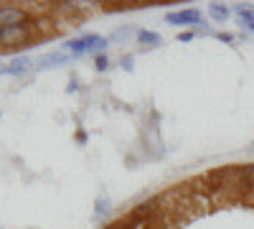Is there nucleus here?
Wrapping results in <instances>:
<instances>
[{
    "mask_svg": "<svg viewBox=\"0 0 254 229\" xmlns=\"http://www.w3.org/2000/svg\"><path fill=\"white\" fill-rule=\"evenodd\" d=\"M110 212H112V199L107 194L97 196L94 199V217L97 219H104V217H110Z\"/></svg>",
    "mask_w": 254,
    "mask_h": 229,
    "instance_id": "nucleus-11",
    "label": "nucleus"
},
{
    "mask_svg": "<svg viewBox=\"0 0 254 229\" xmlns=\"http://www.w3.org/2000/svg\"><path fill=\"white\" fill-rule=\"evenodd\" d=\"M76 143H81V145L87 143V133H84V130H79V133H76Z\"/></svg>",
    "mask_w": 254,
    "mask_h": 229,
    "instance_id": "nucleus-17",
    "label": "nucleus"
},
{
    "mask_svg": "<svg viewBox=\"0 0 254 229\" xmlns=\"http://www.w3.org/2000/svg\"><path fill=\"white\" fill-rule=\"evenodd\" d=\"M165 23H171V26H190V31H193V28L203 26L206 20H203V13L198 8H186V10H178V13H168Z\"/></svg>",
    "mask_w": 254,
    "mask_h": 229,
    "instance_id": "nucleus-3",
    "label": "nucleus"
},
{
    "mask_svg": "<svg viewBox=\"0 0 254 229\" xmlns=\"http://www.w3.org/2000/svg\"><path fill=\"white\" fill-rule=\"evenodd\" d=\"M110 38L107 36H99V33H84L79 38H71L66 41V44L61 46V51L71 54L74 59L84 56V54H104V49H107Z\"/></svg>",
    "mask_w": 254,
    "mask_h": 229,
    "instance_id": "nucleus-1",
    "label": "nucleus"
},
{
    "mask_svg": "<svg viewBox=\"0 0 254 229\" xmlns=\"http://www.w3.org/2000/svg\"><path fill=\"white\" fill-rule=\"evenodd\" d=\"M94 69L97 72H107L110 69V56L107 54H97L94 56Z\"/></svg>",
    "mask_w": 254,
    "mask_h": 229,
    "instance_id": "nucleus-13",
    "label": "nucleus"
},
{
    "mask_svg": "<svg viewBox=\"0 0 254 229\" xmlns=\"http://www.w3.org/2000/svg\"><path fill=\"white\" fill-rule=\"evenodd\" d=\"M33 59L31 56H15L8 64H0V76H26L33 69Z\"/></svg>",
    "mask_w": 254,
    "mask_h": 229,
    "instance_id": "nucleus-5",
    "label": "nucleus"
},
{
    "mask_svg": "<svg viewBox=\"0 0 254 229\" xmlns=\"http://www.w3.org/2000/svg\"><path fill=\"white\" fill-rule=\"evenodd\" d=\"M237 186L244 194H254V163L237 171Z\"/></svg>",
    "mask_w": 254,
    "mask_h": 229,
    "instance_id": "nucleus-7",
    "label": "nucleus"
},
{
    "mask_svg": "<svg viewBox=\"0 0 254 229\" xmlns=\"http://www.w3.org/2000/svg\"><path fill=\"white\" fill-rule=\"evenodd\" d=\"M135 38L140 41L142 46H147V49H153V46H160V44H163V36L155 33V31H147V28H137Z\"/></svg>",
    "mask_w": 254,
    "mask_h": 229,
    "instance_id": "nucleus-9",
    "label": "nucleus"
},
{
    "mask_svg": "<svg viewBox=\"0 0 254 229\" xmlns=\"http://www.w3.org/2000/svg\"><path fill=\"white\" fill-rule=\"evenodd\" d=\"M252 148H254V140H252Z\"/></svg>",
    "mask_w": 254,
    "mask_h": 229,
    "instance_id": "nucleus-18",
    "label": "nucleus"
},
{
    "mask_svg": "<svg viewBox=\"0 0 254 229\" xmlns=\"http://www.w3.org/2000/svg\"><path fill=\"white\" fill-rule=\"evenodd\" d=\"M36 38V26L31 23H20L10 28H0V49H15V46H26Z\"/></svg>",
    "mask_w": 254,
    "mask_h": 229,
    "instance_id": "nucleus-2",
    "label": "nucleus"
},
{
    "mask_svg": "<svg viewBox=\"0 0 254 229\" xmlns=\"http://www.w3.org/2000/svg\"><path fill=\"white\" fill-rule=\"evenodd\" d=\"M231 15V10L224 5V3H208V18L216 20V23H226Z\"/></svg>",
    "mask_w": 254,
    "mask_h": 229,
    "instance_id": "nucleus-12",
    "label": "nucleus"
},
{
    "mask_svg": "<svg viewBox=\"0 0 254 229\" xmlns=\"http://www.w3.org/2000/svg\"><path fill=\"white\" fill-rule=\"evenodd\" d=\"M176 38L181 41V44H188V41H193V38H196V33H193V31H181Z\"/></svg>",
    "mask_w": 254,
    "mask_h": 229,
    "instance_id": "nucleus-15",
    "label": "nucleus"
},
{
    "mask_svg": "<svg viewBox=\"0 0 254 229\" xmlns=\"http://www.w3.org/2000/svg\"><path fill=\"white\" fill-rule=\"evenodd\" d=\"M234 15L239 18V23L242 26H252L254 23V3H237L234 5Z\"/></svg>",
    "mask_w": 254,
    "mask_h": 229,
    "instance_id": "nucleus-8",
    "label": "nucleus"
},
{
    "mask_svg": "<svg viewBox=\"0 0 254 229\" xmlns=\"http://www.w3.org/2000/svg\"><path fill=\"white\" fill-rule=\"evenodd\" d=\"M137 33V28H132V26H122V28H115L107 38H110V44H127L132 36Z\"/></svg>",
    "mask_w": 254,
    "mask_h": 229,
    "instance_id": "nucleus-10",
    "label": "nucleus"
},
{
    "mask_svg": "<svg viewBox=\"0 0 254 229\" xmlns=\"http://www.w3.org/2000/svg\"><path fill=\"white\" fill-rule=\"evenodd\" d=\"M20 23H31V13L18 5H0V28H10Z\"/></svg>",
    "mask_w": 254,
    "mask_h": 229,
    "instance_id": "nucleus-4",
    "label": "nucleus"
},
{
    "mask_svg": "<svg viewBox=\"0 0 254 229\" xmlns=\"http://www.w3.org/2000/svg\"><path fill=\"white\" fill-rule=\"evenodd\" d=\"M132 64H135V56H132V54H125V56L120 59V67H122L125 72H132V69H135Z\"/></svg>",
    "mask_w": 254,
    "mask_h": 229,
    "instance_id": "nucleus-14",
    "label": "nucleus"
},
{
    "mask_svg": "<svg viewBox=\"0 0 254 229\" xmlns=\"http://www.w3.org/2000/svg\"><path fill=\"white\" fill-rule=\"evenodd\" d=\"M71 61H74V56H71V54H66V51H51V54L38 56L36 69H41V72H51V69H59V67L71 64Z\"/></svg>",
    "mask_w": 254,
    "mask_h": 229,
    "instance_id": "nucleus-6",
    "label": "nucleus"
},
{
    "mask_svg": "<svg viewBox=\"0 0 254 229\" xmlns=\"http://www.w3.org/2000/svg\"><path fill=\"white\" fill-rule=\"evenodd\" d=\"M219 41H224V44H234V36L231 33H224V31H219V33H214Z\"/></svg>",
    "mask_w": 254,
    "mask_h": 229,
    "instance_id": "nucleus-16",
    "label": "nucleus"
}]
</instances>
